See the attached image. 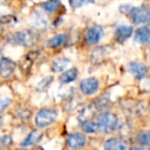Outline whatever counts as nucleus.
<instances>
[{
  "label": "nucleus",
  "instance_id": "obj_19",
  "mask_svg": "<svg viewBox=\"0 0 150 150\" xmlns=\"http://www.w3.org/2000/svg\"><path fill=\"white\" fill-rule=\"evenodd\" d=\"M61 5L60 1H57V0H54V1H46V2L41 3V7L48 13H52L54 11H56L57 9L59 8V6Z\"/></svg>",
  "mask_w": 150,
  "mask_h": 150
},
{
  "label": "nucleus",
  "instance_id": "obj_16",
  "mask_svg": "<svg viewBox=\"0 0 150 150\" xmlns=\"http://www.w3.org/2000/svg\"><path fill=\"white\" fill-rule=\"evenodd\" d=\"M133 34V27L127 25H122L118 27L115 31V39L118 42H123L131 37Z\"/></svg>",
  "mask_w": 150,
  "mask_h": 150
},
{
  "label": "nucleus",
  "instance_id": "obj_12",
  "mask_svg": "<svg viewBox=\"0 0 150 150\" xmlns=\"http://www.w3.org/2000/svg\"><path fill=\"white\" fill-rule=\"evenodd\" d=\"M42 136H43V133L41 131H38V129H35V131L31 132L25 139L23 140V142L21 143L22 147H30V146H34L40 142V140L42 139Z\"/></svg>",
  "mask_w": 150,
  "mask_h": 150
},
{
  "label": "nucleus",
  "instance_id": "obj_21",
  "mask_svg": "<svg viewBox=\"0 0 150 150\" xmlns=\"http://www.w3.org/2000/svg\"><path fill=\"white\" fill-rule=\"evenodd\" d=\"M52 80H54V77L52 76H46L44 77L42 80H40L39 83L37 84V91L38 92H45L48 88V86L52 84Z\"/></svg>",
  "mask_w": 150,
  "mask_h": 150
},
{
  "label": "nucleus",
  "instance_id": "obj_7",
  "mask_svg": "<svg viewBox=\"0 0 150 150\" xmlns=\"http://www.w3.org/2000/svg\"><path fill=\"white\" fill-rule=\"evenodd\" d=\"M103 28L100 26L96 25V26H92L91 28H88V31L86 34V41L88 44H96L98 43L101 40V38L103 37Z\"/></svg>",
  "mask_w": 150,
  "mask_h": 150
},
{
  "label": "nucleus",
  "instance_id": "obj_27",
  "mask_svg": "<svg viewBox=\"0 0 150 150\" xmlns=\"http://www.w3.org/2000/svg\"><path fill=\"white\" fill-rule=\"evenodd\" d=\"M86 2L84 1H76V0H73V1H70V5L74 8H78L79 6H82L83 4H86Z\"/></svg>",
  "mask_w": 150,
  "mask_h": 150
},
{
  "label": "nucleus",
  "instance_id": "obj_6",
  "mask_svg": "<svg viewBox=\"0 0 150 150\" xmlns=\"http://www.w3.org/2000/svg\"><path fill=\"white\" fill-rule=\"evenodd\" d=\"M86 143V138L81 133H73L67 137V145L73 150H78L84 147Z\"/></svg>",
  "mask_w": 150,
  "mask_h": 150
},
{
  "label": "nucleus",
  "instance_id": "obj_5",
  "mask_svg": "<svg viewBox=\"0 0 150 150\" xmlns=\"http://www.w3.org/2000/svg\"><path fill=\"white\" fill-rule=\"evenodd\" d=\"M129 15L132 22L136 25H141V24H145L149 22L148 11L145 8H142V7H133L129 9Z\"/></svg>",
  "mask_w": 150,
  "mask_h": 150
},
{
  "label": "nucleus",
  "instance_id": "obj_9",
  "mask_svg": "<svg viewBox=\"0 0 150 150\" xmlns=\"http://www.w3.org/2000/svg\"><path fill=\"white\" fill-rule=\"evenodd\" d=\"M16 63L8 58H3L0 64V75L3 78H8L13 74L16 70Z\"/></svg>",
  "mask_w": 150,
  "mask_h": 150
},
{
  "label": "nucleus",
  "instance_id": "obj_18",
  "mask_svg": "<svg viewBox=\"0 0 150 150\" xmlns=\"http://www.w3.org/2000/svg\"><path fill=\"white\" fill-rule=\"evenodd\" d=\"M70 64V60L67 58H59L57 60H54L52 64V70L54 73L57 72H63L65 71V69L67 68V66Z\"/></svg>",
  "mask_w": 150,
  "mask_h": 150
},
{
  "label": "nucleus",
  "instance_id": "obj_23",
  "mask_svg": "<svg viewBox=\"0 0 150 150\" xmlns=\"http://www.w3.org/2000/svg\"><path fill=\"white\" fill-rule=\"evenodd\" d=\"M78 105H80V102L78 101L77 98H74L73 96H71L70 98H68V102L66 105V109L68 111H73L76 109V107H78Z\"/></svg>",
  "mask_w": 150,
  "mask_h": 150
},
{
  "label": "nucleus",
  "instance_id": "obj_22",
  "mask_svg": "<svg viewBox=\"0 0 150 150\" xmlns=\"http://www.w3.org/2000/svg\"><path fill=\"white\" fill-rule=\"evenodd\" d=\"M137 141L145 146H150V131L142 132L137 136Z\"/></svg>",
  "mask_w": 150,
  "mask_h": 150
},
{
  "label": "nucleus",
  "instance_id": "obj_24",
  "mask_svg": "<svg viewBox=\"0 0 150 150\" xmlns=\"http://www.w3.org/2000/svg\"><path fill=\"white\" fill-rule=\"evenodd\" d=\"M34 23L37 26L39 29H44L46 27V21L44 19V17H42V15H40L39 13H35V17H34Z\"/></svg>",
  "mask_w": 150,
  "mask_h": 150
},
{
  "label": "nucleus",
  "instance_id": "obj_11",
  "mask_svg": "<svg viewBox=\"0 0 150 150\" xmlns=\"http://www.w3.org/2000/svg\"><path fill=\"white\" fill-rule=\"evenodd\" d=\"M127 69L129 71L131 72V74H133L136 78L138 79H141L147 74V68H146L145 65L141 64V63H138V62H132L129 64L127 66Z\"/></svg>",
  "mask_w": 150,
  "mask_h": 150
},
{
  "label": "nucleus",
  "instance_id": "obj_8",
  "mask_svg": "<svg viewBox=\"0 0 150 150\" xmlns=\"http://www.w3.org/2000/svg\"><path fill=\"white\" fill-rule=\"evenodd\" d=\"M109 52H110V47L108 46H98L94 48L90 56L91 62L93 64H100L108 57Z\"/></svg>",
  "mask_w": 150,
  "mask_h": 150
},
{
  "label": "nucleus",
  "instance_id": "obj_25",
  "mask_svg": "<svg viewBox=\"0 0 150 150\" xmlns=\"http://www.w3.org/2000/svg\"><path fill=\"white\" fill-rule=\"evenodd\" d=\"M11 103V99L9 97H4V98H0V113L4 112Z\"/></svg>",
  "mask_w": 150,
  "mask_h": 150
},
{
  "label": "nucleus",
  "instance_id": "obj_20",
  "mask_svg": "<svg viewBox=\"0 0 150 150\" xmlns=\"http://www.w3.org/2000/svg\"><path fill=\"white\" fill-rule=\"evenodd\" d=\"M81 129L84 133L86 134H95L99 131L98 123L94 121H86V122L81 123Z\"/></svg>",
  "mask_w": 150,
  "mask_h": 150
},
{
  "label": "nucleus",
  "instance_id": "obj_13",
  "mask_svg": "<svg viewBox=\"0 0 150 150\" xmlns=\"http://www.w3.org/2000/svg\"><path fill=\"white\" fill-rule=\"evenodd\" d=\"M127 146L125 141L117 138H110L104 144V150H127Z\"/></svg>",
  "mask_w": 150,
  "mask_h": 150
},
{
  "label": "nucleus",
  "instance_id": "obj_14",
  "mask_svg": "<svg viewBox=\"0 0 150 150\" xmlns=\"http://www.w3.org/2000/svg\"><path fill=\"white\" fill-rule=\"evenodd\" d=\"M135 41L140 44L150 43V29L147 27H141L135 32Z\"/></svg>",
  "mask_w": 150,
  "mask_h": 150
},
{
  "label": "nucleus",
  "instance_id": "obj_3",
  "mask_svg": "<svg viewBox=\"0 0 150 150\" xmlns=\"http://www.w3.org/2000/svg\"><path fill=\"white\" fill-rule=\"evenodd\" d=\"M58 117V111L52 108H42L35 115V123L38 127H46L50 125Z\"/></svg>",
  "mask_w": 150,
  "mask_h": 150
},
{
  "label": "nucleus",
  "instance_id": "obj_15",
  "mask_svg": "<svg viewBox=\"0 0 150 150\" xmlns=\"http://www.w3.org/2000/svg\"><path fill=\"white\" fill-rule=\"evenodd\" d=\"M67 41H68V35L65 33H60L50 38L46 42V45L50 48H58L60 46L64 45Z\"/></svg>",
  "mask_w": 150,
  "mask_h": 150
},
{
  "label": "nucleus",
  "instance_id": "obj_1",
  "mask_svg": "<svg viewBox=\"0 0 150 150\" xmlns=\"http://www.w3.org/2000/svg\"><path fill=\"white\" fill-rule=\"evenodd\" d=\"M36 40H37L36 34L29 29L17 31L9 36V42L17 45L26 46V47L33 46L36 43Z\"/></svg>",
  "mask_w": 150,
  "mask_h": 150
},
{
  "label": "nucleus",
  "instance_id": "obj_10",
  "mask_svg": "<svg viewBox=\"0 0 150 150\" xmlns=\"http://www.w3.org/2000/svg\"><path fill=\"white\" fill-rule=\"evenodd\" d=\"M97 108L95 106V104H91L88 106L83 107L80 110L79 114H78L77 118L80 121V123L86 122V121H92L93 118L95 117V114L97 113Z\"/></svg>",
  "mask_w": 150,
  "mask_h": 150
},
{
  "label": "nucleus",
  "instance_id": "obj_28",
  "mask_svg": "<svg viewBox=\"0 0 150 150\" xmlns=\"http://www.w3.org/2000/svg\"><path fill=\"white\" fill-rule=\"evenodd\" d=\"M2 60H3L2 52H1V50H0V64H1V62H2Z\"/></svg>",
  "mask_w": 150,
  "mask_h": 150
},
{
  "label": "nucleus",
  "instance_id": "obj_17",
  "mask_svg": "<svg viewBox=\"0 0 150 150\" xmlns=\"http://www.w3.org/2000/svg\"><path fill=\"white\" fill-rule=\"evenodd\" d=\"M78 76V70L76 67H73L64 71L60 76V81L62 84H68L74 81Z\"/></svg>",
  "mask_w": 150,
  "mask_h": 150
},
{
  "label": "nucleus",
  "instance_id": "obj_2",
  "mask_svg": "<svg viewBox=\"0 0 150 150\" xmlns=\"http://www.w3.org/2000/svg\"><path fill=\"white\" fill-rule=\"evenodd\" d=\"M98 127L99 131L103 134H110L116 129L118 119L116 115L110 112H103L98 117Z\"/></svg>",
  "mask_w": 150,
  "mask_h": 150
},
{
  "label": "nucleus",
  "instance_id": "obj_26",
  "mask_svg": "<svg viewBox=\"0 0 150 150\" xmlns=\"http://www.w3.org/2000/svg\"><path fill=\"white\" fill-rule=\"evenodd\" d=\"M0 144L3 146V147H8L13 144V138L9 135H4L1 137L0 139Z\"/></svg>",
  "mask_w": 150,
  "mask_h": 150
},
{
  "label": "nucleus",
  "instance_id": "obj_4",
  "mask_svg": "<svg viewBox=\"0 0 150 150\" xmlns=\"http://www.w3.org/2000/svg\"><path fill=\"white\" fill-rule=\"evenodd\" d=\"M99 86H100V82L95 77L86 78L80 82V91L86 96H92L96 94L97 91L99 90Z\"/></svg>",
  "mask_w": 150,
  "mask_h": 150
},
{
  "label": "nucleus",
  "instance_id": "obj_29",
  "mask_svg": "<svg viewBox=\"0 0 150 150\" xmlns=\"http://www.w3.org/2000/svg\"><path fill=\"white\" fill-rule=\"evenodd\" d=\"M18 150H29V149H26V148H20V149Z\"/></svg>",
  "mask_w": 150,
  "mask_h": 150
}]
</instances>
